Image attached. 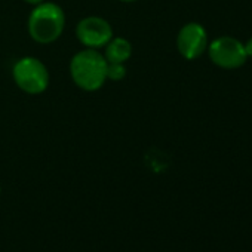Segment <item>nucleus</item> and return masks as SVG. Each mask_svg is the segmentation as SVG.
Returning <instances> with one entry per match:
<instances>
[{"label": "nucleus", "mask_w": 252, "mask_h": 252, "mask_svg": "<svg viewBox=\"0 0 252 252\" xmlns=\"http://www.w3.org/2000/svg\"><path fill=\"white\" fill-rule=\"evenodd\" d=\"M67 18L64 9L55 3L45 2L33 6L27 18V32L33 42L39 45H51L60 40L65 30Z\"/></svg>", "instance_id": "obj_1"}, {"label": "nucleus", "mask_w": 252, "mask_h": 252, "mask_svg": "<svg viewBox=\"0 0 252 252\" xmlns=\"http://www.w3.org/2000/svg\"><path fill=\"white\" fill-rule=\"evenodd\" d=\"M68 73L79 89L96 92L107 82V61L101 51L83 48L71 57Z\"/></svg>", "instance_id": "obj_2"}, {"label": "nucleus", "mask_w": 252, "mask_h": 252, "mask_svg": "<svg viewBox=\"0 0 252 252\" xmlns=\"http://www.w3.org/2000/svg\"><path fill=\"white\" fill-rule=\"evenodd\" d=\"M12 79L18 89L27 95H40L46 92L51 74L46 64L37 57L26 55L18 58L12 65Z\"/></svg>", "instance_id": "obj_3"}, {"label": "nucleus", "mask_w": 252, "mask_h": 252, "mask_svg": "<svg viewBox=\"0 0 252 252\" xmlns=\"http://www.w3.org/2000/svg\"><path fill=\"white\" fill-rule=\"evenodd\" d=\"M209 60L220 68L234 70L242 67L248 57L245 52V45L231 36H220L208 43L206 49Z\"/></svg>", "instance_id": "obj_4"}, {"label": "nucleus", "mask_w": 252, "mask_h": 252, "mask_svg": "<svg viewBox=\"0 0 252 252\" xmlns=\"http://www.w3.org/2000/svg\"><path fill=\"white\" fill-rule=\"evenodd\" d=\"M113 36L111 24L98 15H88L76 24V37L83 48L101 51Z\"/></svg>", "instance_id": "obj_5"}, {"label": "nucleus", "mask_w": 252, "mask_h": 252, "mask_svg": "<svg viewBox=\"0 0 252 252\" xmlns=\"http://www.w3.org/2000/svg\"><path fill=\"white\" fill-rule=\"evenodd\" d=\"M175 43L180 55L187 61H193L200 58L206 52L209 40L205 27L193 21L184 24L180 29Z\"/></svg>", "instance_id": "obj_6"}, {"label": "nucleus", "mask_w": 252, "mask_h": 252, "mask_svg": "<svg viewBox=\"0 0 252 252\" xmlns=\"http://www.w3.org/2000/svg\"><path fill=\"white\" fill-rule=\"evenodd\" d=\"M134 52V46L131 40L122 36H113L111 40L102 48V55L107 63H119L126 64Z\"/></svg>", "instance_id": "obj_7"}, {"label": "nucleus", "mask_w": 252, "mask_h": 252, "mask_svg": "<svg viewBox=\"0 0 252 252\" xmlns=\"http://www.w3.org/2000/svg\"><path fill=\"white\" fill-rule=\"evenodd\" d=\"M126 65L119 63H107V80L111 82H120L126 77Z\"/></svg>", "instance_id": "obj_8"}, {"label": "nucleus", "mask_w": 252, "mask_h": 252, "mask_svg": "<svg viewBox=\"0 0 252 252\" xmlns=\"http://www.w3.org/2000/svg\"><path fill=\"white\" fill-rule=\"evenodd\" d=\"M245 52H246V57L248 58H252V36L245 43Z\"/></svg>", "instance_id": "obj_9"}, {"label": "nucleus", "mask_w": 252, "mask_h": 252, "mask_svg": "<svg viewBox=\"0 0 252 252\" xmlns=\"http://www.w3.org/2000/svg\"><path fill=\"white\" fill-rule=\"evenodd\" d=\"M23 2H26L27 5H32V6H36V5L45 2V0H23Z\"/></svg>", "instance_id": "obj_10"}, {"label": "nucleus", "mask_w": 252, "mask_h": 252, "mask_svg": "<svg viewBox=\"0 0 252 252\" xmlns=\"http://www.w3.org/2000/svg\"><path fill=\"white\" fill-rule=\"evenodd\" d=\"M119 2H122V3H135V2H138V0H119Z\"/></svg>", "instance_id": "obj_11"}, {"label": "nucleus", "mask_w": 252, "mask_h": 252, "mask_svg": "<svg viewBox=\"0 0 252 252\" xmlns=\"http://www.w3.org/2000/svg\"><path fill=\"white\" fill-rule=\"evenodd\" d=\"M0 193H2V187H0Z\"/></svg>", "instance_id": "obj_12"}]
</instances>
